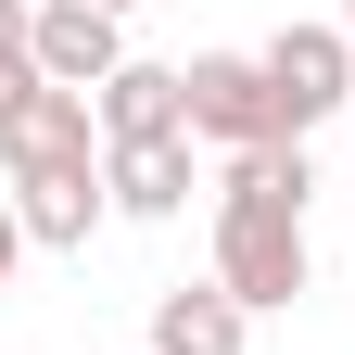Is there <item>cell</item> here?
Returning a JSON list of instances; mask_svg holds the SVG:
<instances>
[{
    "instance_id": "7c38bea8",
    "label": "cell",
    "mask_w": 355,
    "mask_h": 355,
    "mask_svg": "<svg viewBox=\"0 0 355 355\" xmlns=\"http://www.w3.org/2000/svg\"><path fill=\"white\" fill-rule=\"evenodd\" d=\"M13 266H26V216L0 203V292H13Z\"/></svg>"
},
{
    "instance_id": "ba28073f",
    "label": "cell",
    "mask_w": 355,
    "mask_h": 355,
    "mask_svg": "<svg viewBox=\"0 0 355 355\" xmlns=\"http://www.w3.org/2000/svg\"><path fill=\"white\" fill-rule=\"evenodd\" d=\"M254 343V318L216 279H178V292H153V355H241Z\"/></svg>"
},
{
    "instance_id": "5b68a950",
    "label": "cell",
    "mask_w": 355,
    "mask_h": 355,
    "mask_svg": "<svg viewBox=\"0 0 355 355\" xmlns=\"http://www.w3.org/2000/svg\"><path fill=\"white\" fill-rule=\"evenodd\" d=\"M191 140H216V153H266L279 140V102H266L254 51H203L191 64Z\"/></svg>"
},
{
    "instance_id": "277c9868",
    "label": "cell",
    "mask_w": 355,
    "mask_h": 355,
    "mask_svg": "<svg viewBox=\"0 0 355 355\" xmlns=\"http://www.w3.org/2000/svg\"><path fill=\"white\" fill-rule=\"evenodd\" d=\"M38 76L51 89H89V102H102V89L127 76V13H102V0H38Z\"/></svg>"
},
{
    "instance_id": "9c48e42d",
    "label": "cell",
    "mask_w": 355,
    "mask_h": 355,
    "mask_svg": "<svg viewBox=\"0 0 355 355\" xmlns=\"http://www.w3.org/2000/svg\"><path fill=\"white\" fill-rule=\"evenodd\" d=\"M13 216H26V241H38V254H76V241L114 216V191H102V178H26Z\"/></svg>"
},
{
    "instance_id": "7a4b0ae2",
    "label": "cell",
    "mask_w": 355,
    "mask_h": 355,
    "mask_svg": "<svg viewBox=\"0 0 355 355\" xmlns=\"http://www.w3.org/2000/svg\"><path fill=\"white\" fill-rule=\"evenodd\" d=\"M254 64H266V102H279V140L355 114V38H343V13H330V26H279Z\"/></svg>"
},
{
    "instance_id": "5bb4252c",
    "label": "cell",
    "mask_w": 355,
    "mask_h": 355,
    "mask_svg": "<svg viewBox=\"0 0 355 355\" xmlns=\"http://www.w3.org/2000/svg\"><path fill=\"white\" fill-rule=\"evenodd\" d=\"M343 38H355V0H343Z\"/></svg>"
},
{
    "instance_id": "52a82bcc",
    "label": "cell",
    "mask_w": 355,
    "mask_h": 355,
    "mask_svg": "<svg viewBox=\"0 0 355 355\" xmlns=\"http://www.w3.org/2000/svg\"><path fill=\"white\" fill-rule=\"evenodd\" d=\"M102 191H114V216L165 229V216L203 191V178H191V140H140V153H102Z\"/></svg>"
},
{
    "instance_id": "6da1fadb",
    "label": "cell",
    "mask_w": 355,
    "mask_h": 355,
    "mask_svg": "<svg viewBox=\"0 0 355 355\" xmlns=\"http://www.w3.org/2000/svg\"><path fill=\"white\" fill-rule=\"evenodd\" d=\"M304 140H266V153H229V178H216V292L241 304V318H266V304H292L304 279H318V254H304Z\"/></svg>"
},
{
    "instance_id": "30bf717a",
    "label": "cell",
    "mask_w": 355,
    "mask_h": 355,
    "mask_svg": "<svg viewBox=\"0 0 355 355\" xmlns=\"http://www.w3.org/2000/svg\"><path fill=\"white\" fill-rule=\"evenodd\" d=\"M26 38H38V0H0V64H38Z\"/></svg>"
},
{
    "instance_id": "3957f363",
    "label": "cell",
    "mask_w": 355,
    "mask_h": 355,
    "mask_svg": "<svg viewBox=\"0 0 355 355\" xmlns=\"http://www.w3.org/2000/svg\"><path fill=\"white\" fill-rule=\"evenodd\" d=\"M0 165H13V191L26 178H102V102L89 89H26V114L0 127Z\"/></svg>"
},
{
    "instance_id": "8992f818",
    "label": "cell",
    "mask_w": 355,
    "mask_h": 355,
    "mask_svg": "<svg viewBox=\"0 0 355 355\" xmlns=\"http://www.w3.org/2000/svg\"><path fill=\"white\" fill-rule=\"evenodd\" d=\"M140 140H191V64H127L102 89V153H140Z\"/></svg>"
},
{
    "instance_id": "4fadbf2b",
    "label": "cell",
    "mask_w": 355,
    "mask_h": 355,
    "mask_svg": "<svg viewBox=\"0 0 355 355\" xmlns=\"http://www.w3.org/2000/svg\"><path fill=\"white\" fill-rule=\"evenodd\" d=\"M102 13H140V0H102Z\"/></svg>"
},
{
    "instance_id": "8fae6325",
    "label": "cell",
    "mask_w": 355,
    "mask_h": 355,
    "mask_svg": "<svg viewBox=\"0 0 355 355\" xmlns=\"http://www.w3.org/2000/svg\"><path fill=\"white\" fill-rule=\"evenodd\" d=\"M26 89H51V76H38V64H0V127L26 114Z\"/></svg>"
}]
</instances>
